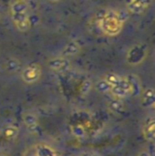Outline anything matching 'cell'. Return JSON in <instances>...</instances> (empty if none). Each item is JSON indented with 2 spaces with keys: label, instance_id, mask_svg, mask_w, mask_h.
Returning a JSON list of instances; mask_svg holds the SVG:
<instances>
[{
  "label": "cell",
  "instance_id": "3",
  "mask_svg": "<svg viewBox=\"0 0 155 156\" xmlns=\"http://www.w3.org/2000/svg\"><path fill=\"white\" fill-rule=\"evenodd\" d=\"M132 84L127 80H124V79H121L120 81L116 85L111 88L112 94L118 99L127 96L132 91Z\"/></svg>",
  "mask_w": 155,
  "mask_h": 156
},
{
  "label": "cell",
  "instance_id": "2",
  "mask_svg": "<svg viewBox=\"0 0 155 156\" xmlns=\"http://www.w3.org/2000/svg\"><path fill=\"white\" fill-rule=\"evenodd\" d=\"M100 23L101 29L109 36L117 35L121 31L122 25L119 15L113 11H109L105 13Z\"/></svg>",
  "mask_w": 155,
  "mask_h": 156
},
{
  "label": "cell",
  "instance_id": "5",
  "mask_svg": "<svg viewBox=\"0 0 155 156\" xmlns=\"http://www.w3.org/2000/svg\"><path fill=\"white\" fill-rule=\"evenodd\" d=\"M35 155L37 156H61L52 146L47 144H38L35 146Z\"/></svg>",
  "mask_w": 155,
  "mask_h": 156
},
{
  "label": "cell",
  "instance_id": "12",
  "mask_svg": "<svg viewBox=\"0 0 155 156\" xmlns=\"http://www.w3.org/2000/svg\"><path fill=\"white\" fill-rule=\"evenodd\" d=\"M110 108L111 110L115 112V113H121L123 110V104L118 101V100H115V101H112L111 103H110Z\"/></svg>",
  "mask_w": 155,
  "mask_h": 156
},
{
  "label": "cell",
  "instance_id": "20",
  "mask_svg": "<svg viewBox=\"0 0 155 156\" xmlns=\"http://www.w3.org/2000/svg\"><path fill=\"white\" fill-rule=\"evenodd\" d=\"M50 1H52V2H58V1H59V0H50Z\"/></svg>",
  "mask_w": 155,
  "mask_h": 156
},
{
  "label": "cell",
  "instance_id": "10",
  "mask_svg": "<svg viewBox=\"0 0 155 156\" xmlns=\"http://www.w3.org/2000/svg\"><path fill=\"white\" fill-rule=\"evenodd\" d=\"M142 103L144 107H153L154 105V90L147 89L142 96Z\"/></svg>",
  "mask_w": 155,
  "mask_h": 156
},
{
  "label": "cell",
  "instance_id": "18",
  "mask_svg": "<svg viewBox=\"0 0 155 156\" xmlns=\"http://www.w3.org/2000/svg\"><path fill=\"white\" fill-rule=\"evenodd\" d=\"M133 1H135V0H126L127 4H130V3H132V2H133Z\"/></svg>",
  "mask_w": 155,
  "mask_h": 156
},
{
  "label": "cell",
  "instance_id": "6",
  "mask_svg": "<svg viewBox=\"0 0 155 156\" xmlns=\"http://www.w3.org/2000/svg\"><path fill=\"white\" fill-rule=\"evenodd\" d=\"M152 0H135L128 4L129 10L134 14H142L149 5Z\"/></svg>",
  "mask_w": 155,
  "mask_h": 156
},
{
  "label": "cell",
  "instance_id": "1",
  "mask_svg": "<svg viewBox=\"0 0 155 156\" xmlns=\"http://www.w3.org/2000/svg\"><path fill=\"white\" fill-rule=\"evenodd\" d=\"M11 15L16 27L21 30H26L29 27V20L26 13V5L22 1L15 2L11 6Z\"/></svg>",
  "mask_w": 155,
  "mask_h": 156
},
{
  "label": "cell",
  "instance_id": "13",
  "mask_svg": "<svg viewBox=\"0 0 155 156\" xmlns=\"http://www.w3.org/2000/svg\"><path fill=\"white\" fill-rule=\"evenodd\" d=\"M24 122L29 127L34 126L37 123V118L34 114L26 113V115H24Z\"/></svg>",
  "mask_w": 155,
  "mask_h": 156
},
{
  "label": "cell",
  "instance_id": "15",
  "mask_svg": "<svg viewBox=\"0 0 155 156\" xmlns=\"http://www.w3.org/2000/svg\"><path fill=\"white\" fill-rule=\"evenodd\" d=\"M122 78H120L118 75H116V74H113V73H111V74H108L107 75V77H106V81L112 87V86H114V85H116L119 81H120V80H121Z\"/></svg>",
  "mask_w": 155,
  "mask_h": 156
},
{
  "label": "cell",
  "instance_id": "8",
  "mask_svg": "<svg viewBox=\"0 0 155 156\" xmlns=\"http://www.w3.org/2000/svg\"><path fill=\"white\" fill-rule=\"evenodd\" d=\"M48 66L54 70H63L69 67V61L65 58H55L49 60Z\"/></svg>",
  "mask_w": 155,
  "mask_h": 156
},
{
  "label": "cell",
  "instance_id": "14",
  "mask_svg": "<svg viewBox=\"0 0 155 156\" xmlns=\"http://www.w3.org/2000/svg\"><path fill=\"white\" fill-rule=\"evenodd\" d=\"M17 130H16V127H13V126H10V127H7L5 130V132H4V136L5 137V138H7V139H13L14 137H16V133H17Z\"/></svg>",
  "mask_w": 155,
  "mask_h": 156
},
{
  "label": "cell",
  "instance_id": "7",
  "mask_svg": "<svg viewBox=\"0 0 155 156\" xmlns=\"http://www.w3.org/2000/svg\"><path fill=\"white\" fill-rule=\"evenodd\" d=\"M143 136L148 141H153L155 137V123L153 118L148 119L143 128Z\"/></svg>",
  "mask_w": 155,
  "mask_h": 156
},
{
  "label": "cell",
  "instance_id": "4",
  "mask_svg": "<svg viewBox=\"0 0 155 156\" xmlns=\"http://www.w3.org/2000/svg\"><path fill=\"white\" fill-rule=\"evenodd\" d=\"M41 75L40 68L37 65H29L22 72V79L27 83H33L38 80Z\"/></svg>",
  "mask_w": 155,
  "mask_h": 156
},
{
  "label": "cell",
  "instance_id": "19",
  "mask_svg": "<svg viewBox=\"0 0 155 156\" xmlns=\"http://www.w3.org/2000/svg\"><path fill=\"white\" fill-rule=\"evenodd\" d=\"M0 156H7L5 154H0Z\"/></svg>",
  "mask_w": 155,
  "mask_h": 156
},
{
  "label": "cell",
  "instance_id": "9",
  "mask_svg": "<svg viewBox=\"0 0 155 156\" xmlns=\"http://www.w3.org/2000/svg\"><path fill=\"white\" fill-rule=\"evenodd\" d=\"M143 57H144V51L142 49V48H139V47L133 48L132 50H130V52L128 54L129 61L131 59H133V61H132V64L139 63L141 60H143Z\"/></svg>",
  "mask_w": 155,
  "mask_h": 156
},
{
  "label": "cell",
  "instance_id": "17",
  "mask_svg": "<svg viewBox=\"0 0 155 156\" xmlns=\"http://www.w3.org/2000/svg\"><path fill=\"white\" fill-rule=\"evenodd\" d=\"M138 156H151V154L148 153V152H146V151H143V152H141Z\"/></svg>",
  "mask_w": 155,
  "mask_h": 156
},
{
  "label": "cell",
  "instance_id": "11",
  "mask_svg": "<svg viewBox=\"0 0 155 156\" xmlns=\"http://www.w3.org/2000/svg\"><path fill=\"white\" fill-rule=\"evenodd\" d=\"M79 50V45L76 43V42H70L69 44H68L66 46V48H64L63 50V53L62 55L63 56H72V55H75L76 53H78V51Z\"/></svg>",
  "mask_w": 155,
  "mask_h": 156
},
{
  "label": "cell",
  "instance_id": "16",
  "mask_svg": "<svg viewBox=\"0 0 155 156\" xmlns=\"http://www.w3.org/2000/svg\"><path fill=\"white\" fill-rule=\"evenodd\" d=\"M111 86L106 81V80H101L100 83H99V89L102 91H107V90H111Z\"/></svg>",
  "mask_w": 155,
  "mask_h": 156
},
{
  "label": "cell",
  "instance_id": "21",
  "mask_svg": "<svg viewBox=\"0 0 155 156\" xmlns=\"http://www.w3.org/2000/svg\"><path fill=\"white\" fill-rule=\"evenodd\" d=\"M33 156H37V155H35V154H34V155H33Z\"/></svg>",
  "mask_w": 155,
  "mask_h": 156
}]
</instances>
